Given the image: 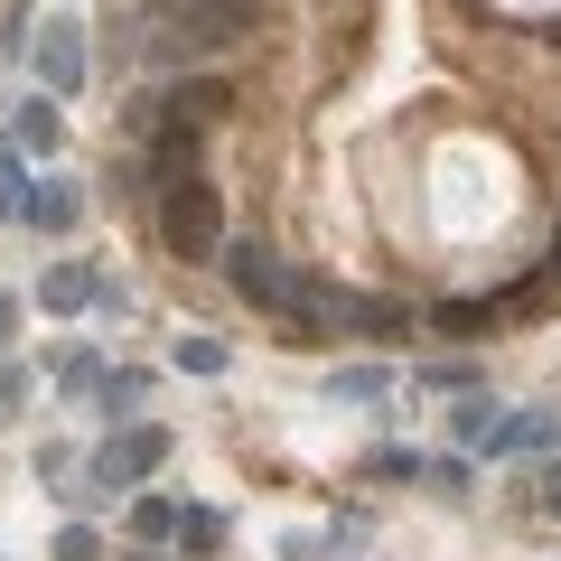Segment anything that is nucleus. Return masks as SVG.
<instances>
[{"instance_id": "9", "label": "nucleus", "mask_w": 561, "mask_h": 561, "mask_svg": "<svg viewBox=\"0 0 561 561\" xmlns=\"http://www.w3.org/2000/svg\"><path fill=\"white\" fill-rule=\"evenodd\" d=\"M449 431H459V440H496V402H486V393H468L459 412H449Z\"/></svg>"}, {"instance_id": "4", "label": "nucleus", "mask_w": 561, "mask_h": 561, "mask_svg": "<svg viewBox=\"0 0 561 561\" xmlns=\"http://www.w3.org/2000/svg\"><path fill=\"white\" fill-rule=\"evenodd\" d=\"M234 113V84L225 76H179V94L160 103V122H179V131H206V122Z\"/></svg>"}, {"instance_id": "12", "label": "nucleus", "mask_w": 561, "mask_h": 561, "mask_svg": "<svg viewBox=\"0 0 561 561\" xmlns=\"http://www.w3.org/2000/svg\"><path fill=\"white\" fill-rule=\"evenodd\" d=\"M383 393V365H346L337 375V402H375Z\"/></svg>"}, {"instance_id": "14", "label": "nucleus", "mask_w": 561, "mask_h": 561, "mask_svg": "<svg viewBox=\"0 0 561 561\" xmlns=\"http://www.w3.org/2000/svg\"><path fill=\"white\" fill-rule=\"evenodd\" d=\"M94 552H103V542L84 534V524H66V534H57V561H94Z\"/></svg>"}, {"instance_id": "16", "label": "nucleus", "mask_w": 561, "mask_h": 561, "mask_svg": "<svg viewBox=\"0 0 561 561\" xmlns=\"http://www.w3.org/2000/svg\"><path fill=\"white\" fill-rule=\"evenodd\" d=\"M10 328H20V300H10V290H0V346H10Z\"/></svg>"}, {"instance_id": "7", "label": "nucleus", "mask_w": 561, "mask_h": 561, "mask_svg": "<svg viewBox=\"0 0 561 561\" xmlns=\"http://www.w3.org/2000/svg\"><path fill=\"white\" fill-rule=\"evenodd\" d=\"M76 216H84V197H76V187H47V197H20V225H47V234H66Z\"/></svg>"}, {"instance_id": "1", "label": "nucleus", "mask_w": 561, "mask_h": 561, "mask_svg": "<svg viewBox=\"0 0 561 561\" xmlns=\"http://www.w3.org/2000/svg\"><path fill=\"white\" fill-rule=\"evenodd\" d=\"M225 280H234L253 309H272V319H290V337H328V309H337V290L328 280H309L300 262H280L272 243H225Z\"/></svg>"}, {"instance_id": "6", "label": "nucleus", "mask_w": 561, "mask_h": 561, "mask_svg": "<svg viewBox=\"0 0 561 561\" xmlns=\"http://www.w3.org/2000/svg\"><path fill=\"white\" fill-rule=\"evenodd\" d=\"M38 300H47V309H94V300H103V280L84 272V262H57V272L38 280Z\"/></svg>"}, {"instance_id": "2", "label": "nucleus", "mask_w": 561, "mask_h": 561, "mask_svg": "<svg viewBox=\"0 0 561 561\" xmlns=\"http://www.w3.org/2000/svg\"><path fill=\"white\" fill-rule=\"evenodd\" d=\"M160 243L179 262H216L225 253V197H216V179L179 169V179L160 187Z\"/></svg>"}, {"instance_id": "13", "label": "nucleus", "mask_w": 561, "mask_h": 561, "mask_svg": "<svg viewBox=\"0 0 561 561\" xmlns=\"http://www.w3.org/2000/svg\"><path fill=\"white\" fill-rule=\"evenodd\" d=\"M179 365H187V375H216L225 346H216V337H179Z\"/></svg>"}, {"instance_id": "8", "label": "nucleus", "mask_w": 561, "mask_h": 561, "mask_svg": "<svg viewBox=\"0 0 561 561\" xmlns=\"http://www.w3.org/2000/svg\"><path fill=\"white\" fill-rule=\"evenodd\" d=\"M57 140H66V122H57V103H20V150H57Z\"/></svg>"}, {"instance_id": "15", "label": "nucleus", "mask_w": 561, "mask_h": 561, "mask_svg": "<svg viewBox=\"0 0 561 561\" xmlns=\"http://www.w3.org/2000/svg\"><path fill=\"white\" fill-rule=\"evenodd\" d=\"M542 515L561 524V468H542Z\"/></svg>"}, {"instance_id": "5", "label": "nucleus", "mask_w": 561, "mask_h": 561, "mask_svg": "<svg viewBox=\"0 0 561 561\" xmlns=\"http://www.w3.org/2000/svg\"><path fill=\"white\" fill-rule=\"evenodd\" d=\"M38 76H47V94H76V84H84V47H76V28H38Z\"/></svg>"}, {"instance_id": "17", "label": "nucleus", "mask_w": 561, "mask_h": 561, "mask_svg": "<svg viewBox=\"0 0 561 561\" xmlns=\"http://www.w3.org/2000/svg\"><path fill=\"white\" fill-rule=\"evenodd\" d=\"M552 280H561V225H552Z\"/></svg>"}, {"instance_id": "11", "label": "nucleus", "mask_w": 561, "mask_h": 561, "mask_svg": "<svg viewBox=\"0 0 561 561\" xmlns=\"http://www.w3.org/2000/svg\"><path fill=\"white\" fill-rule=\"evenodd\" d=\"M440 328H449V337H486V328H496V309H486V300H449Z\"/></svg>"}, {"instance_id": "10", "label": "nucleus", "mask_w": 561, "mask_h": 561, "mask_svg": "<svg viewBox=\"0 0 561 561\" xmlns=\"http://www.w3.org/2000/svg\"><path fill=\"white\" fill-rule=\"evenodd\" d=\"M131 534H140V542L179 534V505H169V496H140V505H131Z\"/></svg>"}, {"instance_id": "3", "label": "nucleus", "mask_w": 561, "mask_h": 561, "mask_svg": "<svg viewBox=\"0 0 561 561\" xmlns=\"http://www.w3.org/2000/svg\"><path fill=\"white\" fill-rule=\"evenodd\" d=\"M160 468H169V431H160V421H140V431H122V440L94 449V478L103 486H140V478H160Z\"/></svg>"}]
</instances>
